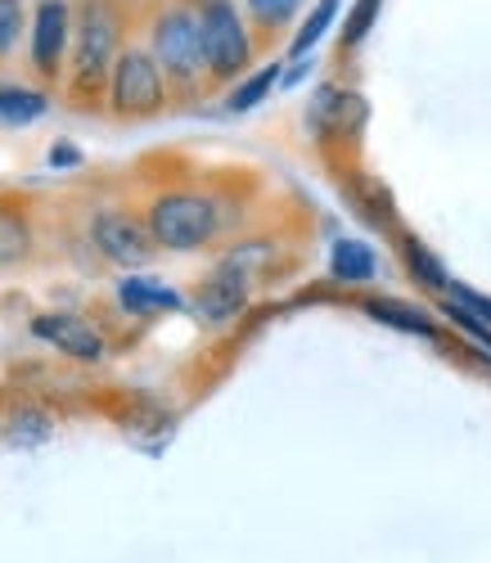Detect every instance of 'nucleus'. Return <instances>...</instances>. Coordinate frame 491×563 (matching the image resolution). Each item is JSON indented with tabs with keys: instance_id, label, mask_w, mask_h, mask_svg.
<instances>
[{
	"instance_id": "4",
	"label": "nucleus",
	"mask_w": 491,
	"mask_h": 563,
	"mask_svg": "<svg viewBox=\"0 0 491 563\" xmlns=\"http://www.w3.org/2000/svg\"><path fill=\"white\" fill-rule=\"evenodd\" d=\"M172 109V90H167V77L159 68V59L150 55L140 27L135 36L122 45V55L109 73V90H105V113L118 118V122H150L159 113Z\"/></svg>"
},
{
	"instance_id": "2",
	"label": "nucleus",
	"mask_w": 491,
	"mask_h": 563,
	"mask_svg": "<svg viewBox=\"0 0 491 563\" xmlns=\"http://www.w3.org/2000/svg\"><path fill=\"white\" fill-rule=\"evenodd\" d=\"M140 36H144L150 55L159 59V68L167 77L172 104H199L204 96H212L199 19H194V10L185 5V0H144Z\"/></svg>"
},
{
	"instance_id": "15",
	"label": "nucleus",
	"mask_w": 491,
	"mask_h": 563,
	"mask_svg": "<svg viewBox=\"0 0 491 563\" xmlns=\"http://www.w3.org/2000/svg\"><path fill=\"white\" fill-rule=\"evenodd\" d=\"M334 14H338V0H316V5L303 14V23L293 27V36H288V59H307L325 41V32L334 27Z\"/></svg>"
},
{
	"instance_id": "13",
	"label": "nucleus",
	"mask_w": 491,
	"mask_h": 563,
	"mask_svg": "<svg viewBox=\"0 0 491 563\" xmlns=\"http://www.w3.org/2000/svg\"><path fill=\"white\" fill-rule=\"evenodd\" d=\"M118 302L135 316H154V311H176L181 307V294L159 285V279H140V275H127L118 285Z\"/></svg>"
},
{
	"instance_id": "5",
	"label": "nucleus",
	"mask_w": 491,
	"mask_h": 563,
	"mask_svg": "<svg viewBox=\"0 0 491 563\" xmlns=\"http://www.w3.org/2000/svg\"><path fill=\"white\" fill-rule=\"evenodd\" d=\"M199 19V36H204V59H208V86H234L243 73H253V64L262 59L253 27L243 19L239 0H199L194 5Z\"/></svg>"
},
{
	"instance_id": "3",
	"label": "nucleus",
	"mask_w": 491,
	"mask_h": 563,
	"mask_svg": "<svg viewBox=\"0 0 491 563\" xmlns=\"http://www.w3.org/2000/svg\"><path fill=\"white\" fill-rule=\"evenodd\" d=\"M230 212L217 195L208 190H163L144 208V225H150L154 244L163 253H199L221 240Z\"/></svg>"
},
{
	"instance_id": "24",
	"label": "nucleus",
	"mask_w": 491,
	"mask_h": 563,
	"mask_svg": "<svg viewBox=\"0 0 491 563\" xmlns=\"http://www.w3.org/2000/svg\"><path fill=\"white\" fill-rule=\"evenodd\" d=\"M51 163H55V167H77V163H81V154H77V150H68V140H59V150L51 154Z\"/></svg>"
},
{
	"instance_id": "8",
	"label": "nucleus",
	"mask_w": 491,
	"mask_h": 563,
	"mask_svg": "<svg viewBox=\"0 0 491 563\" xmlns=\"http://www.w3.org/2000/svg\"><path fill=\"white\" fill-rule=\"evenodd\" d=\"M32 334H36L41 343L59 347V352L73 356V361H86V365L105 361V334L95 330L90 320L73 316V311H45V316H36V320H32Z\"/></svg>"
},
{
	"instance_id": "21",
	"label": "nucleus",
	"mask_w": 491,
	"mask_h": 563,
	"mask_svg": "<svg viewBox=\"0 0 491 563\" xmlns=\"http://www.w3.org/2000/svg\"><path fill=\"white\" fill-rule=\"evenodd\" d=\"M379 5H383V0H357L352 14H348V23H342L338 55H342V51H357V45L370 36V27H374V19H379Z\"/></svg>"
},
{
	"instance_id": "17",
	"label": "nucleus",
	"mask_w": 491,
	"mask_h": 563,
	"mask_svg": "<svg viewBox=\"0 0 491 563\" xmlns=\"http://www.w3.org/2000/svg\"><path fill=\"white\" fill-rule=\"evenodd\" d=\"M280 64H262L258 73H243L239 81H234V90L226 96V113H249V109H258L266 96H271V86L280 81Z\"/></svg>"
},
{
	"instance_id": "6",
	"label": "nucleus",
	"mask_w": 491,
	"mask_h": 563,
	"mask_svg": "<svg viewBox=\"0 0 491 563\" xmlns=\"http://www.w3.org/2000/svg\"><path fill=\"white\" fill-rule=\"evenodd\" d=\"M68 36H73V0H36L28 14V68L41 90L64 86L68 68Z\"/></svg>"
},
{
	"instance_id": "10",
	"label": "nucleus",
	"mask_w": 491,
	"mask_h": 563,
	"mask_svg": "<svg viewBox=\"0 0 491 563\" xmlns=\"http://www.w3.org/2000/svg\"><path fill=\"white\" fill-rule=\"evenodd\" d=\"M243 302H249V279H239L234 271L217 266L208 285H199L194 311H199L208 324H226L230 316H239V311H243Z\"/></svg>"
},
{
	"instance_id": "22",
	"label": "nucleus",
	"mask_w": 491,
	"mask_h": 563,
	"mask_svg": "<svg viewBox=\"0 0 491 563\" xmlns=\"http://www.w3.org/2000/svg\"><path fill=\"white\" fill-rule=\"evenodd\" d=\"M447 320H456V324H460V330H465V334H469L478 347H487V352H491V330H487V324H482L473 311H465L460 302H447Z\"/></svg>"
},
{
	"instance_id": "12",
	"label": "nucleus",
	"mask_w": 491,
	"mask_h": 563,
	"mask_svg": "<svg viewBox=\"0 0 491 563\" xmlns=\"http://www.w3.org/2000/svg\"><path fill=\"white\" fill-rule=\"evenodd\" d=\"M51 113V90L0 81V126H28Z\"/></svg>"
},
{
	"instance_id": "9",
	"label": "nucleus",
	"mask_w": 491,
	"mask_h": 563,
	"mask_svg": "<svg viewBox=\"0 0 491 563\" xmlns=\"http://www.w3.org/2000/svg\"><path fill=\"white\" fill-rule=\"evenodd\" d=\"M239 10L253 27L258 51L266 55L271 45H280L293 32V23H298V14H303V0H239Z\"/></svg>"
},
{
	"instance_id": "11",
	"label": "nucleus",
	"mask_w": 491,
	"mask_h": 563,
	"mask_svg": "<svg viewBox=\"0 0 491 563\" xmlns=\"http://www.w3.org/2000/svg\"><path fill=\"white\" fill-rule=\"evenodd\" d=\"M36 249V230H32V217L10 203V199H0V271H14L32 257Z\"/></svg>"
},
{
	"instance_id": "14",
	"label": "nucleus",
	"mask_w": 491,
	"mask_h": 563,
	"mask_svg": "<svg viewBox=\"0 0 491 563\" xmlns=\"http://www.w3.org/2000/svg\"><path fill=\"white\" fill-rule=\"evenodd\" d=\"M329 271H334V279H342V285H370L374 271H379V262H374L370 244H361V240H338V244H334V257H329Z\"/></svg>"
},
{
	"instance_id": "18",
	"label": "nucleus",
	"mask_w": 491,
	"mask_h": 563,
	"mask_svg": "<svg viewBox=\"0 0 491 563\" xmlns=\"http://www.w3.org/2000/svg\"><path fill=\"white\" fill-rule=\"evenodd\" d=\"M365 311H370L379 324H392V330H402V334H424V339H433V320H428L419 307L392 302V298H370Z\"/></svg>"
},
{
	"instance_id": "16",
	"label": "nucleus",
	"mask_w": 491,
	"mask_h": 563,
	"mask_svg": "<svg viewBox=\"0 0 491 563\" xmlns=\"http://www.w3.org/2000/svg\"><path fill=\"white\" fill-rule=\"evenodd\" d=\"M28 14H32V0H0V73H6L23 51Z\"/></svg>"
},
{
	"instance_id": "23",
	"label": "nucleus",
	"mask_w": 491,
	"mask_h": 563,
	"mask_svg": "<svg viewBox=\"0 0 491 563\" xmlns=\"http://www.w3.org/2000/svg\"><path fill=\"white\" fill-rule=\"evenodd\" d=\"M447 294L465 307V311H473L478 320H491V298H482V294H473L469 285H456V279H451V285H447Z\"/></svg>"
},
{
	"instance_id": "1",
	"label": "nucleus",
	"mask_w": 491,
	"mask_h": 563,
	"mask_svg": "<svg viewBox=\"0 0 491 563\" xmlns=\"http://www.w3.org/2000/svg\"><path fill=\"white\" fill-rule=\"evenodd\" d=\"M144 0H73V36H68V68L59 96L77 113H100L109 73L122 45L140 27Z\"/></svg>"
},
{
	"instance_id": "19",
	"label": "nucleus",
	"mask_w": 491,
	"mask_h": 563,
	"mask_svg": "<svg viewBox=\"0 0 491 563\" xmlns=\"http://www.w3.org/2000/svg\"><path fill=\"white\" fill-rule=\"evenodd\" d=\"M406 266H411V275L419 279V285H428V289H437V294H447L451 275L441 271V262H437L419 240H406Z\"/></svg>"
},
{
	"instance_id": "20",
	"label": "nucleus",
	"mask_w": 491,
	"mask_h": 563,
	"mask_svg": "<svg viewBox=\"0 0 491 563\" xmlns=\"http://www.w3.org/2000/svg\"><path fill=\"white\" fill-rule=\"evenodd\" d=\"M45 438H51V419H45L41 410H19L6 424V442L10 446H41Z\"/></svg>"
},
{
	"instance_id": "7",
	"label": "nucleus",
	"mask_w": 491,
	"mask_h": 563,
	"mask_svg": "<svg viewBox=\"0 0 491 563\" xmlns=\"http://www.w3.org/2000/svg\"><path fill=\"white\" fill-rule=\"evenodd\" d=\"M90 244L109 266L122 271H140L159 257V244L150 225H144V212H127V208H100L90 217Z\"/></svg>"
}]
</instances>
